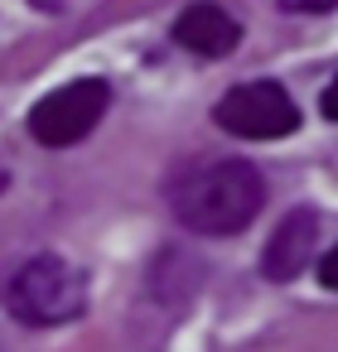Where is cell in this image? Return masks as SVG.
Returning a JSON list of instances; mask_svg holds the SVG:
<instances>
[{"label": "cell", "instance_id": "obj_1", "mask_svg": "<svg viewBox=\"0 0 338 352\" xmlns=\"http://www.w3.org/2000/svg\"><path fill=\"white\" fill-rule=\"evenodd\" d=\"M174 217L198 236H232L256 222L266 208V179L246 160H218L203 169H189L169 193Z\"/></svg>", "mask_w": 338, "mask_h": 352}, {"label": "cell", "instance_id": "obj_2", "mask_svg": "<svg viewBox=\"0 0 338 352\" xmlns=\"http://www.w3.org/2000/svg\"><path fill=\"white\" fill-rule=\"evenodd\" d=\"M83 275L44 251V256H30L25 265H15V275L6 280V309L30 323V328H54V323H68L83 314Z\"/></svg>", "mask_w": 338, "mask_h": 352}, {"label": "cell", "instance_id": "obj_3", "mask_svg": "<svg viewBox=\"0 0 338 352\" xmlns=\"http://www.w3.org/2000/svg\"><path fill=\"white\" fill-rule=\"evenodd\" d=\"M112 107V87L102 78H78V82H63L59 92L39 97L34 111H30V135L49 150H68L78 140H87L97 131V121L107 116Z\"/></svg>", "mask_w": 338, "mask_h": 352}, {"label": "cell", "instance_id": "obj_4", "mask_svg": "<svg viewBox=\"0 0 338 352\" xmlns=\"http://www.w3.org/2000/svg\"><path fill=\"white\" fill-rule=\"evenodd\" d=\"M213 121L237 140H285L299 131V107L280 82H242L213 107Z\"/></svg>", "mask_w": 338, "mask_h": 352}, {"label": "cell", "instance_id": "obj_5", "mask_svg": "<svg viewBox=\"0 0 338 352\" xmlns=\"http://www.w3.org/2000/svg\"><path fill=\"white\" fill-rule=\"evenodd\" d=\"M314 241H319V217L309 208H295L280 217V227L271 232L266 251H261V275L271 285H290L309 261H314Z\"/></svg>", "mask_w": 338, "mask_h": 352}, {"label": "cell", "instance_id": "obj_6", "mask_svg": "<svg viewBox=\"0 0 338 352\" xmlns=\"http://www.w3.org/2000/svg\"><path fill=\"white\" fill-rule=\"evenodd\" d=\"M174 44H184L189 54L198 58H227L237 44H242V25L213 6V0H198V6H189L179 20H174Z\"/></svg>", "mask_w": 338, "mask_h": 352}, {"label": "cell", "instance_id": "obj_7", "mask_svg": "<svg viewBox=\"0 0 338 352\" xmlns=\"http://www.w3.org/2000/svg\"><path fill=\"white\" fill-rule=\"evenodd\" d=\"M285 10H299V15H324V10H333L338 0H280Z\"/></svg>", "mask_w": 338, "mask_h": 352}, {"label": "cell", "instance_id": "obj_8", "mask_svg": "<svg viewBox=\"0 0 338 352\" xmlns=\"http://www.w3.org/2000/svg\"><path fill=\"white\" fill-rule=\"evenodd\" d=\"M319 111H324V121H338V78L324 87V97H319Z\"/></svg>", "mask_w": 338, "mask_h": 352}, {"label": "cell", "instance_id": "obj_9", "mask_svg": "<svg viewBox=\"0 0 338 352\" xmlns=\"http://www.w3.org/2000/svg\"><path fill=\"white\" fill-rule=\"evenodd\" d=\"M319 280H324L328 289H338V246H333V251L319 261Z\"/></svg>", "mask_w": 338, "mask_h": 352}]
</instances>
